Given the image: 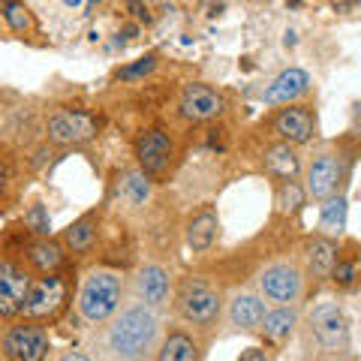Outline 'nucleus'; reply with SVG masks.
<instances>
[{
	"instance_id": "1",
	"label": "nucleus",
	"mask_w": 361,
	"mask_h": 361,
	"mask_svg": "<svg viewBox=\"0 0 361 361\" xmlns=\"http://www.w3.org/2000/svg\"><path fill=\"white\" fill-rule=\"evenodd\" d=\"M160 343V319L151 304H130L111 316L103 346L111 358H145Z\"/></svg>"
},
{
	"instance_id": "2",
	"label": "nucleus",
	"mask_w": 361,
	"mask_h": 361,
	"mask_svg": "<svg viewBox=\"0 0 361 361\" xmlns=\"http://www.w3.org/2000/svg\"><path fill=\"white\" fill-rule=\"evenodd\" d=\"M123 277L111 268H94L87 271L82 289H78V313L82 319L90 325H99V322H109L111 316L121 310V301H123Z\"/></svg>"
},
{
	"instance_id": "3",
	"label": "nucleus",
	"mask_w": 361,
	"mask_h": 361,
	"mask_svg": "<svg viewBox=\"0 0 361 361\" xmlns=\"http://www.w3.org/2000/svg\"><path fill=\"white\" fill-rule=\"evenodd\" d=\"M175 310L184 322L199 325V329H208V325H214L220 319L223 295H220L217 286L205 283V280L187 277L175 292Z\"/></svg>"
},
{
	"instance_id": "4",
	"label": "nucleus",
	"mask_w": 361,
	"mask_h": 361,
	"mask_svg": "<svg viewBox=\"0 0 361 361\" xmlns=\"http://www.w3.org/2000/svg\"><path fill=\"white\" fill-rule=\"evenodd\" d=\"M66 295H70V286L66 280L51 271V274H42L37 280H30L27 286V295H25V319H33V322H54L61 316V310L66 307Z\"/></svg>"
},
{
	"instance_id": "5",
	"label": "nucleus",
	"mask_w": 361,
	"mask_h": 361,
	"mask_svg": "<svg viewBox=\"0 0 361 361\" xmlns=\"http://www.w3.org/2000/svg\"><path fill=\"white\" fill-rule=\"evenodd\" d=\"M99 133V121L82 109H58L54 115H49L45 123V135L51 145L70 148V145H85L90 139H97Z\"/></svg>"
},
{
	"instance_id": "6",
	"label": "nucleus",
	"mask_w": 361,
	"mask_h": 361,
	"mask_svg": "<svg viewBox=\"0 0 361 361\" xmlns=\"http://www.w3.org/2000/svg\"><path fill=\"white\" fill-rule=\"evenodd\" d=\"M49 346H51L49 331L33 319L9 325L4 337H0V353H4V358H13V361H39L49 355Z\"/></svg>"
},
{
	"instance_id": "7",
	"label": "nucleus",
	"mask_w": 361,
	"mask_h": 361,
	"mask_svg": "<svg viewBox=\"0 0 361 361\" xmlns=\"http://www.w3.org/2000/svg\"><path fill=\"white\" fill-rule=\"evenodd\" d=\"M310 331L316 337V343L329 353H343L349 349V325L343 310L334 301H322L310 310Z\"/></svg>"
},
{
	"instance_id": "8",
	"label": "nucleus",
	"mask_w": 361,
	"mask_h": 361,
	"mask_svg": "<svg viewBox=\"0 0 361 361\" xmlns=\"http://www.w3.org/2000/svg\"><path fill=\"white\" fill-rule=\"evenodd\" d=\"M259 292L271 304H295L304 292V277L295 265L277 262L259 274Z\"/></svg>"
},
{
	"instance_id": "9",
	"label": "nucleus",
	"mask_w": 361,
	"mask_h": 361,
	"mask_svg": "<svg viewBox=\"0 0 361 361\" xmlns=\"http://www.w3.org/2000/svg\"><path fill=\"white\" fill-rule=\"evenodd\" d=\"M30 274L13 259H0V319H16L25 307Z\"/></svg>"
},
{
	"instance_id": "10",
	"label": "nucleus",
	"mask_w": 361,
	"mask_h": 361,
	"mask_svg": "<svg viewBox=\"0 0 361 361\" xmlns=\"http://www.w3.org/2000/svg\"><path fill=\"white\" fill-rule=\"evenodd\" d=\"M135 160L145 175H163L175 160V142L163 130H145L135 139Z\"/></svg>"
},
{
	"instance_id": "11",
	"label": "nucleus",
	"mask_w": 361,
	"mask_h": 361,
	"mask_svg": "<svg viewBox=\"0 0 361 361\" xmlns=\"http://www.w3.org/2000/svg\"><path fill=\"white\" fill-rule=\"evenodd\" d=\"M178 109H180V115H184L187 121L205 123V121H214V118L223 115L226 99H223V94H217L214 87L193 82V85H187L184 90H180Z\"/></svg>"
},
{
	"instance_id": "12",
	"label": "nucleus",
	"mask_w": 361,
	"mask_h": 361,
	"mask_svg": "<svg viewBox=\"0 0 361 361\" xmlns=\"http://www.w3.org/2000/svg\"><path fill=\"white\" fill-rule=\"evenodd\" d=\"M337 184H341V160H337L334 154H319L307 169V187H304L307 196L322 202V199L334 196Z\"/></svg>"
},
{
	"instance_id": "13",
	"label": "nucleus",
	"mask_w": 361,
	"mask_h": 361,
	"mask_svg": "<svg viewBox=\"0 0 361 361\" xmlns=\"http://www.w3.org/2000/svg\"><path fill=\"white\" fill-rule=\"evenodd\" d=\"M135 298L142 304H151V307H163L172 295V280H169V271L163 265H145L139 274H135Z\"/></svg>"
},
{
	"instance_id": "14",
	"label": "nucleus",
	"mask_w": 361,
	"mask_h": 361,
	"mask_svg": "<svg viewBox=\"0 0 361 361\" xmlns=\"http://www.w3.org/2000/svg\"><path fill=\"white\" fill-rule=\"evenodd\" d=\"M313 130H316V121L310 115V109L304 106L289 103V109H283L274 118V133L289 145H307L313 139Z\"/></svg>"
},
{
	"instance_id": "15",
	"label": "nucleus",
	"mask_w": 361,
	"mask_h": 361,
	"mask_svg": "<svg viewBox=\"0 0 361 361\" xmlns=\"http://www.w3.org/2000/svg\"><path fill=\"white\" fill-rule=\"evenodd\" d=\"M307 87H310V75L304 70H298V66H292V70L280 73L274 82L265 87L262 99L268 106H289V103H295L298 97L307 94Z\"/></svg>"
},
{
	"instance_id": "16",
	"label": "nucleus",
	"mask_w": 361,
	"mask_h": 361,
	"mask_svg": "<svg viewBox=\"0 0 361 361\" xmlns=\"http://www.w3.org/2000/svg\"><path fill=\"white\" fill-rule=\"evenodd\" d=\"M226 316H229V325H235L238 331H256L265 316V301L253 292H235Z\"/></svg>"
},
{
	"instance_id": "17",
	"label": "nucleus",
	"mask_w": 361,
	"mask_h": 361,
	"mask_svg": "<svg viewBox=\"0 0 361 361\" xmlns=\"http://www.w3.org/2000/svg\"><path fill=\"white\" fill-rule=\"evenodd\" d=\"M25 259L27 265L37 271V274H51V271H61L63 262H66V253H63V244L49 238V235H42L33 244H27L25 250Z\"/></svg>"
},
{
	"instance_id": "18",
	"label": "nucleus",
	"mask_w": 361,
	"mask_h": 361,
	"mask_svg": "<svg viewBox=\"0 0 361 361\" xmlns=\"http://www.w3.org/2000/svg\"><path fill=\"white\" fill-rule=\"evenodd\" d=\"M337 262V247L334 238H310L304 244V265H307V274H313V280H325L331 277V268Z\"/></svg>"
},
{
	"instance_id": "19",
	"label": "nucleus",
	"mask_w": 361,
	"mask_h": 361,
	"mask_svg": "<svg viewBox=\"0 0 361 361\" xmlns=\"http://www.w3.org/2000/svg\"><path fill=\"white\" fill-rule=\"evenodd\" d=\"M217 232H220L217 214H214L211 208L199 211L196 217L187 223V247L193 253H205V250H211V247H214V241H217Z\"/></svg>"
},
{
	"instance_id": "20",
	"label": "nucleus",
	"mask_w": 361,
	"mask_h": 361,
	"mask_svg": "<svg viewBox=\"0 0 361 361\" xmlns=\"http://www.w3.org/2000/svg\"><path fill=\"white\" fill-rule=\"evenodd\" d=\"M295 325H298V313L295 307H289V304H280L277 310H265L262 316V334H265V341L271 343H283L286 337L295 331Z\"/></svg>"
},
{
	"instance_id": "21",
	"label": "nucleus",
	"mask_w": 361,
	"mask_h": 361,
	"mask_svg": "<svg viewBox=\"0 0 361 361\" xmlns=\"http://www.w3.org/2000/svg\"><path fill=\"white\" fill-rule=\"evenodd\" d=\"M265 169L274 178L289 180V178H295L301 172V160H298V154L289 142H280V145H274V148L265 151Z\"/></svg>"
},
{
	"instance_id": "22",
	"label": "nucleus",
	"mask_w": 361,
	"mask_h": 361,
	"mask_svg": "<svg viewBox=\"0 0 361 361\" xmlns=\"http://www.w3.org/2000/svg\"><path fill=\"white\" fill-rule=\"evenodd\" d=\"M319 229H322L325 238H341V235L346 232V199H343V196H329V199H322Z\"/></svg>"
},
{
	"instance_id": "23",
	"label": "nucleus",
	"mask_w": 361,
	"mask_h": 361,
	"mask_svg": "<svg viewBox=\"0 0 361 361\" xmlns=\"http://www.w3.org/2000/svg\"><path fill=\"white\" fill-rule=\"evenodd\" d=\"M97 244V220L94 217H82L73 226L63 229V247L73 253H90Z\"/></svg>"
},
{
	"instance_id": "24",
	"label": "nucleus",
	"mask_w": 361,
	"mask_h": 361,
	"mask_svg": "<svg viewBox=\"0 0 361 361\" xmlns=\"http://www.w3.org/2000/svg\"><path fill=\"white\" fill-rule=\"evenodd\" d=\"M118 196L127 202L130 208H142L145 202L151 199V175H145L142 169L139 172H127L118 184Z\"/></svg>"
},
{
	"instance_id": "25",
	"label": "nucleus",
	"mask_w": 361,
	"mask_h": 361,
	"mask_svg": "<svg viewBox=\"0 0 361 361\" xmlns=\"http://www.w3.org/2000/svg\"><path fill=\"white\" fill-rule=\"evenodd\" d=\"M157 358H160V361H196V358H199V346H196V341H193L190 334L172 331V334H169L166 341H163Z\"/></svg>"
},
{
	"instance_id": "26",
	"label": "nucleus",
	"mask_w": 361,
	"mask_h": 361,
	"mask_svg": "<svg viewBox=\"0 0 361 361\" xmlns=\"http://www.w3.org/2000/svg\"><path fill=\"white\" fill-rule=\"evenodd\" d=\"M4 18L16 37H30L37 30V18H33V13L21 0H4Z\"/></svg>"
},
{
	"instance_id": "27",
	"label": "nucleus",
	"mask_w": 361,
	"mask_h": 361,
	"mask_svg": "<svg viewBox=\"0 0 361 361\" xmlns=\"http://www.w3.org/2000/svg\"><path fill=\"white\" fill-rule=\"evenodd\" d=\"M304 199H307V190L295 184V178H289L283 187L277 190V214H283V217H289V214L301 211Z\"/></svg>"
},
{
	"instance_id": "28",
	"label": "nucleus",
	"mask_w": 361,
	"mask_h": 361,
	"mask_svg": "<svg viewBox=\"0 0 361 361\" xmlns=\"http://www.w3.org/2000/svg\"><path fill=\"white\" fill-rule=\"evenodd\" d=\"M154 66H157V54H145V58L133 61V63H127V66H121L118 78H121V82H139V78H145V75L154 73Z\"/></svg>"
},
{
	"instance_id": "29",
	"label": "nucleus",
	"mask_w": 361,
	"mask_h": 361,
	"mask_svg": "<svg viewBox=\"0 0 361 361\" xmlns=\"http://www.w3.org/2000/svg\"><path fill=\"white\" fill-rule=\"evenodd\" d=\"M25 226H27V232L33 235H51V217H49V211H45V205H30L27 214H25Z\"/></svg>"
},
{
	"instance_id": "30",
	"label": "nucleus",
	"mask_w": 361,
	"mask_h": 361,
	"mask_svg": "<svg viewBox=\"0 0 361 361\" xmlns=\"http://www.w3.org/2000/svg\"><path fill=\"white\" fill-rule=\"evenodd\" d=\"M331 277H334V283H341V286H349L355 280V265L353 262H334L331 268Z\"/></svg>"
},
{
	"instance_id": "31",
	"label": "nucleus",
	"mask_w": 361,
	"mask_h": 361,
	"mask_svg": "<svg viewBox=\"0 0 361 361\" xmlns=\"http://www.w3.org/2000/svg\"><path fill=\"white\" fill-rule=\"evenodd\" d=\"M9 187H13V166H9V160H0V202L6 199Z\"/></svg>"
},
{
	"instance_id": "32",
	"label": "nucleus",
	"mask_w": 361,
	"mask_h": 361,
	"mask_svg": "<svg viewBox=\"0 0 361 361\" xmlns=\"http://www.w3.org/2000/svg\"><path fill=\"white\" fill-rule=\"evenodd\" d=\"M127 9H130V16L135 21H145V25L151 21V13H148V6H145L142 0H127Z\"/></svg>"
},
{
	"instance_id": "33",
	"label": "nucleus",
	"mask_w": 361,
	"mask_h": 361,
	"mask_svg": "<svg viewBox=\"0 0 361 361\" xmlns=\"http://www.w3.org/2000/svg\"><path fill=\"white\" fill-rule=\"evenodd\" d=\"M241 361H265V349H244Z\"/></svg>"
},
{
	"instance_id": "34",
	"label": "nucleus",
	"mask_w": 361,
	"mask_h": 361,
	"mask_svg": "<svg viewBox=\"0 0 361 361\" xmlns=\"http://www.w3.org/2000/svg\"><path fill=\"white\" fill-rule=\"evenodd\" d=\"M61 4H63V6H78L82 0H61Z\"/></svg>"
}]
</instances>
